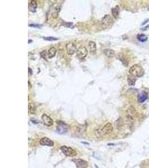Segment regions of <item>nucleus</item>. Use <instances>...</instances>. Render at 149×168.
<instances>
[{"label": "nucleus", "instance_id": "20", "mask_svg": "<svg viewBox=\"0 0 149 168\" xmlns=\"http://www.w3.org/2000/svg\"><path fill=\"white\" fill-rule=\"evenodd\" d=\"M28 108H29V112L30 114H34L35 113L36 106L34 103H29V105H28Z\"/></svg>", "mask_w": 149, "mask_h": 168}, {"label": "nucleus", "instance_id": "26", "mask_svg": "<svg viewBox=\"0 0 149 168\" xmlns=\"http://www.w3.org/2000/svg\"><path fill=\"white\" fill-rule=\"evenodd\" d=\"M29 26L30 27H36V28H40L41 27V25L39 24H29Z\"/></svg>", "mask_w": 149, "mask_h": 168}, {"label": "nucleus", "instance_id": "6", "mask_svg": "<svg viewBox=\"0 0 149 168\" xmlns=\"http://www.w3.org/2000/svg\"><path fill=\"white\" fill-rule=\"evenodd\" d=\"M77 55L80 59H83L85 58L88 55V52L87 48L84 45H81L77 49Z\"/></svg>", "mask_w": 149, "mask_h": 168}, {"label": "nucleus", "instance_id": "3", "mask_svg": "<svg viewBox=\"0 0 149 168\" xmlns=\"http://www.w3.org/2000/svg\"><path fill=\"white\" fill-rule=\"evenodd\" d=\"M126 113H127V115H126L127 120L128 121V123L129 124V125H131V124L133 123L135 116L136 114V109H135L134 106L131 105L128 107V108L127 109V110Z\"/></svg>", "mask_w": 149, "mask_h": 168}, {"label": "nucleus", "instance_id": "27", "mask_svg": "<svg viewBox=\"0 0 149 168\" xmlns=\"http://www.w3.org/2000/svg\"><path fill=\"white\" fill-rule=\"evenodd\" d=\"M66 26L68 27H70V28H73L74 26H73V23H66Z\"/></svg>", "mask_w": 149, "mask_h": 168}, {"label": "nucleus", "instance_id": "1", "mask_svg": "<svg viewBox=\"0 0 149 168\" xmlns=\"http://www.w3.org/2000/svg\"><path fill=\"white\" fill-rule=\"evenodd\" d=\"M129 73L131 76L136 78H141L144 75L145 71L140 65L135 64L129 68Z\"/></svg>", "mask_w": 149, "mask_h": 168}, {"label": "nucleus", "instance_id": "29", "mask_svg": "<svg viewBox=\"0 0 149 168\" xmlns=\"http://www.w3.org/2000/svg\"><path fill=\"white\" fill-rule=\"evenodd\" d=\"M28 84H29V89H31V88H32V85H31V83H30V81L28 82Z\"/></svg>", "mask_w": 149, "mask_h": 168}, {"label": "nucleus", "instance_id": "13", "mask_svg": "<svg viewBox=\"0 0 149 168\" xmlns=\"http://www.w3.org/2000/svg\"><path fill=\"white\" fill-rule=\"evenodd\" d=\"M103 53L108 58H112L114 57L115 56V51L114 50H113L112 49H109V48H106L104 49L103 51Z\"/></svg>", "mask_w": 149, "mask_h": 168}, {"label": "nucleus", "instance_id": "18", "mask_svg": "<svg viewBox=\"0 0 149 168\" xmlns=\"http://www.w3.org/2000/svg\"><path fill=\"white\" fill-rule=\"evenodd\" d=\"M56 52H57V50L54 47H52L50 48L48 51V58H53L55 56Z\"/></svg>", "mask_w": 149, "mask_h": 168}, {"label": "nucleus", "instance_id": "25", "mask_svg": "<svg viewBox=\"0 0 149 168\" xmlns=\"http://www.w3.org/2000/svg\"><path fill=\"white\" fill-rule=\"evenodd\" d=\"M43 39L44 40H48V41H55V40H58L59 38L52 37H43Z\"/></svg>", "mask_w": 149, "mask_h": 168}, {"label": "nucleus", "instance_id": "10", "mask_svg": "<svg viewBox=\"0 0 149 168\" xmlns=\"http://www.w3.org/2000/svg\"><path fill=\"white\" fill-rule=\"evenodd\" d=\"M41 119H42L44 124L46 126H51L53 125V120L51 119L50 117H49L46 114H43L42 117H41Z\"/></svg>", "mask_w": 149, "mask_h": 168}, {"label": "nucleus", "instance_id": "8", "mask_svg": "<svg viewBox=\"0 0 149 168\" xmlns=\"http://www.w3.org/2000/svg\"><path fill=\"white\" fill-rule=\"evenodd\" d=\"M77 48L76 45L73 42H69L66 44V49L68 55L72 56L77 52Z\"/></svg>", "mask_w": 149, "mask_h": 168}, {"label": "nucleus", "instance_id": "11", "mask_svg": "<svg viewBox=\"0 0 149 168\" xmlns=\"http://www.w3.org/2000/svg\"><path fill=\"white\" fill-rule=\"evenodd\" d=\"M40 144L42 146H47L52 147L54 145V142L48 137H43L40 141Z\"/></svg>", "mask_w": 149, "mask_h": 168}, {"label": "nucleus", "instance_id": "30", "mask_svg": "<svg viewBox=\"0 0 149 168\" xmlns=\"http://www.w3.org/2000/svg\"><path fill=\"white\" fill-rule=\"evenodd\" d=\"M32 42V40H31V39H29V41H28V43H29V44L31 43Z\"/></svg>", "mask_w": 149, "mask_h": 168}, {"label": "nucleus", "instance_id": "23", "mask_svg": "<svg viewBox=\"0 0 149 168\" xmlns=\"http://www.w3.org/2000/svg\"><path fill=\"white\" fill-rule=\"evenodd\" d=\"M60 11V7L59 6H57L55 9V11L52 13V17L54 19H57L58 17V14Z\"/></svg>", "mask_w": 149, "mask_h": 168}, {"label": "nucleus", "instance_id": "12", "mask_svg": "<svg viewBox=\"0 0 149 168\" xmlns=\"http://www.w3.org/2000/svg\"><path fill=\"white\" fill-rule=\"evenodd\" d=\"M117 58L120 60L124 66L127 67L128 65V60L125 54L123 53H118L117 55Z\"/></svg>", "mask_w": 149, "mask_h": 168}, {"label": "nucleus", "instance_id": "19", "mask_svg": "<svg viewBox=\"0 0 149 168\" xmlns=\"http://www.w3.org/2000/svg\"><path fill=\"white\" fill-rule=\"evenodd\" d=\"M136 80L137 79L136 78H134L133 76H128L127 77V82L129 86H134V85H135Z\"/></svg>", "mask_w": 149, "mask_h": 168}, {"label": "nucleus", "instance_id": "31", "mask_svg": "<svg viewBox=\"0 0 149 168\" xmlns=\"http://www.w3.org/2000/svg\"><path fill=\"white\" fill-rule=\"evenodd\" d=\"M95 166H96V168H99V167H98L97 166V165H95Z\"/></svg>", "mask_w": 149, "mask_h": 168}, {"label": "nucleus", "instance_id": "4", "mask_svg": "<svg viewBox=\"0 0 149 168\" xmlns=\"http://www.w3.org/2000/svg\"><path fill=\"white\" fill-rule=\"evenodd\" d=\"M112 23L113 19L111 16L109 15H106L102 18L99 24L103 29H107L111 26Z\"/></svg>", "mask_w": 149, "mask_h": 168}, {"label": "nucleus", "instance_id": "5", "mask_svg": "<svg viewBox=\"0 0 149 168\" xmlns=\"http://www.w3.org/2000/svg\"><path fill=\"white\" fill-rule=\"evenodd\" d=\"M60 150L65 156L68 157H73L77 155V152L75 150L67 146H62V147H60Z\"/></svg>", "mask_w": 149, "mask_h": 168}, {"label": "nucleus", "instance_id": "24", "mask_svg": "<svg viewBox=\"0 0 149 168\" xmlns=\"http://www.w3.org/2000/svg\"><path fill=\"white\" fill-rule=\"evenodd\" d=\"M40 56L41 57V58H43L44 59H45V60H48V58H47V57H48V52H46V50H44L43 51H42L40 53Z\"/></svg>", "mask_w": 149, "mask_h": 168}, {"label": "nucleus", "instance_id": "17", "mask_svg": "<svg viewBox=\"0 0 149 168\" xmlns=\"http://www.w3.org/2000/svg\"><path fill=\"white\" fill-rule=\"evenodd\" d=\"M88 47H89V51L90 53H95L96 52V44L95 42L93 41H90L88 43Z\"/></svg>", "mask_w": 149, "mask_h": 168}, {"label": "nucleus", "instance_id": "9", "mask_svg": "<svg viewBox=\"0 0 149 168\" xmlns=\"http://www.w3.org/2000/svg\"><path fill=\"white\" fill-rule=\"evenodd\" d=\"M72 161L74 162L77 168H87L88 166V162L81 159H74Z\"/></svg>", "mask_w": 149, "mask_h": 168}, {"label": "nucleus", "instance_id": "22", "mask_svg": "<svg viewBox=\"0 0 149 168\" xmlns=\"http://www.w3.org/2000/svg\"><path fill=\"white\" fill-rule=\"evenodd\" d=\"M115 126L118 129L121 128V127H122L123 126V121H122V118H119L116 121Z\"/></svg>", "mask_w": 149, "mask_h": 168}, {"label": "nucleus", "instance_id": "14", "mask_svg": "<svg viewBox=\"0 0 149 168\" xmlns=\"http://www.w3.org/2000/svg\"><path fill=\"white\" fill-rule=\"evenodd\" d=\"M37 9V3L34 0H31L29 4V10L30 12H35Z\"/></svg>", "mask_w": 149, "mask_h": 168}, {"label": "nucleus", "instance_id": "2", "mask_svg": "<svg viewBox=\"0 0 149 168\" xmlns=\"http://www.w3.org/2000/svg\"><path fill=\"white\" fill-rule=\"evenodd\" d=\"M113 131V126L111 123H107L101 129H97L96 135L98 137L103 135H108Z\"/></svg>", "mask_w": 149, "mask_h": 168}, {"label": "nucleus", "instance_id": "28", "mask_svg": "<svg viewBox=\"0 0 149 168\" xmlns=\"http://www.w3.org/2000/svg\"><path fill=\"white\" fill-rule=\"evenodd\" d=\"M28 71H29V72H28V73H29V76L32 75V70L31 69V68L29 67V68H28Z\"/></svg>", "mask_w": 149, "mask_h": 168}, {"label": "nucleus", "instance_id": "7", "mask_svg": "<svg viewBox=\"0 0 149 168\" xmlns=\"http://www.w3.org/2000/svg\"><path fill=\"white\" fill-rule=\"evenodd\" d=\"M69 129V126L67 124L63 122L58 124L57 126V132L60 134H64L67 133Z\"/></svg>", "mask_w": 149, "mask_h": 168}, {"label": "nucleus", "instance_id": "15", "mask_svg": "<svg viewBox=\"0 0 149 168\" xmlns=\"http://www.w3.org/2000/svg\"><path fill=\"white\" fill-rule=\"evenodd\" d=\"M148 98L147 93L146 92H142L138 96V101L140 103H143L147 100Z\"/></svg>", "mask_w": 149, "mask_h": 168}, {"label": "nucleus", "instance_id": "16", "mask_svg": "<svg viewBox=\"0 0 149 168\" xmlns=\"http://www.w3.org/2000/svg\"><path fill=\"white\" fill-rule=\"evenodd\" d=\"M120 13V7L118 6H116L115 7L112 9V14L113 17L115 19H117L119 16Z\"/></svg>", "mask_w": 149, "mask_h": 168}, {"label": "nucleus", "instance_id": "21", "mask_svg": "<svg viewBox=\"0 0 149 168\" xmlns=\"http://www.w3.org/2000/svg\"><path fill=\"white\" fill-rule=\"evenodd\" d=\"M137 38L141 42H145L147 40L148 38L145 34H138L137 35Z\"/></svg>", "mask_w": 149, "mask_h": 168}]
</instances>
